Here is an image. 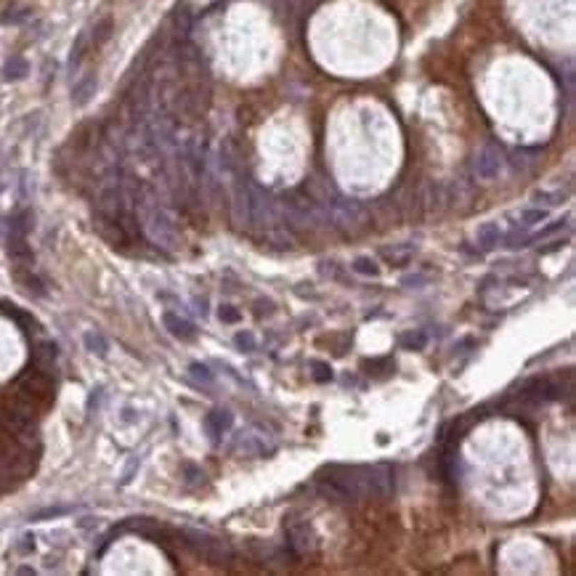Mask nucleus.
Listing matches in <instances>:
<instances>
[{"label":"nucleus","instance_id":"27","mask_svg":"<svg viewBox=\"0 0 576 576\" xmlns=\"http://www.w3.org/2000/svg\"><path fill=\"white\" fill-rule=\"evenodd\" d=\"M422 281H428V277H406L404 284H422Z\"/></svg>","mask_w":576,"mask_h":576},{"label":"nucleus","instance_id":"5","mask_svg":"<svg viewBox=\"0 0 576 576\" xmlns=\"http://www.w3.org/2000/svg\"><path fill=\"white\" fill-rule=\"evenodd\" d=\"M234 452H237L239 457H268V454L277 452V441L268 436L266 430L247 428L237 436Z\"/></svg>","mask_w":576,"mask_h":576},{"label":"nucleus","instance_id":"14","mask_svg":"<svg viewBox=\"0 0 576 576\" xmlns=\"http://www.w3.org/2000/svg\"><path fill=\"white\" fill-rule=\"evenodd\" d=\"M425 345H428V335L422 329H412V332L401 335V348H406V351H422Z\"/></svg>","mask_w":576,"mask_h":576},{"label":"nucleus","instance_id":"3","mask_svg":"<svg viewBox=\"0 0 576 576\" xmlns=\"http://www.w3.org/2000/svg\"><path fill=\"white\" fill-rule=\"evenodd\" d=\"M183 536L189 539V545H192L194 550L205 558V561L215 563V566H226V563H231V558H234V550H231V545H229V542H223V539H218V536H213V534L192 532V529H186Z\"/></svg>","mask_w":576,"mask_h":576},{"label":"nucleus","instance_id":"9","mask_svg":"<svg viewBox=\"0 0 576 576\" xmlns=\"http://www.w3.org/2000/svg\"><path fill=\"white\" fill-rule=\"evenodd\" d=\"M475 245L481 247V250H491V247H497L500 245V226L497 223H481L478 226V231H475Z\"/></svg>","mask_w":576,"mask_h":576},{"label":"nucleus","instance_id":"24","mask_svg":"<svg viewBox=\"0 0 576 576\" xmlns=\"http://www.w3.org/2000/svg\"><path fill=\"white\" fill-rule=\"evenodd\" d=\"M69 513V507H45V510H40V513H35L32 516V520H45V518H59V516H67Z\"/></svg>","mask_w":576,"mask_h":576},{"label":"nucleus","instance_id":"10","mask_svg":"<svg viewBox=\"0 0 576 576\" xmlns=\"http://www.w3.org/2000/svg\"><path fill=\"white\" fill-rule=\"evenodd\" d=\"M417 252V247H385L383 250V261L390 263V266H406L412 261V255Z\"/></svg>","mask_w":576,"mask_h":576},{"label":"nucleus","instance_id":"15","mask_svg":"<svg viewBox=\"0 0 576 576\" xmlns=\"http://www.w3.org/2000/svg\"><path fill=\"white\" fill-rule=\"evenodd\" d=\"M88 43H90V32H80V38L74 40V48H72V56H69V69H77V64L83 61V56H85V51H88Z\"/></svg>","mask_w":576,"mask_h":576},{"label":"nucleus","instance_id":"13","mask_svg":"<svg viewBox=\"0 0 576 576\" xmlns=\"http://www.w3.org/2000/svg\"><path fill=\"white\" fill-rule=\"evenodd\" d=\"M27 72H30V64L22 59V56L8 59L6 61V67H3V77H6V80H22V77H27Z\"/></svg>","mask_w":576,"mask_h":576},{"label":"nucleus","instance_id":"19","mask_svg":"<svg viewBox=\"0 0 576 576\" xmlns=\"http://www.w3.org/2000/svg\"><path fill=\"white\" fill-rule=\"evenodd\" d=\"M308 370H311V377H313L316 383H329V380H332V367H329L327 361H311Z\"/></svg>","mask_w":576,"mask_h":576},{"label":"nucleus","instance_id":"4","mask_svg":"<svg viewBox=\"0 0 576 576\" xmlns=\"http://www.w3.org/2000/svg\"><path fill=\"white\" fill-rule=\"evenodd\" d=\"M284 539H287V550H290L293 558H308L319 547L316 545V534L306 520H290L284 526Z\"/></svg>","mask_w":576,"mask_h":576},{"label":"nucleus","instance_id":"17","mask_svg":"<svg viewBox=\"0 0 576 576\" xmlns=\"http://www.w3.org/2000/svg\"><path fill=\"white\" fill-rule=\"evenodd\" d=\"M85 348L96 356H106L109 343H106V338H104L101 332H88V335H85Z\"/></svg>","mask_w":576,"mask_h":576},{"label":"nucleus","instance_id":"12","mask_svg":"<svg viewBox=\"0 0 576 576\" xmlns=\"http://www.w3.org/2000/svg\"><path fill=\"white\" fill-rule=\"evenodd\" d=\"M335 218H338V223H343V226H351V223L361 221L364 213H361V207L356 205V202H340L338 210H335Z\"/></svg>","mask_w":576,"mask_h":576},{"label":"nucleus","instance_id":"11","mask_svg":"<svg viewBox=\"0 0 576 576\" xmlns=\"http://www.w3.org/2000/svg\"><path fill=\"white\" fill-rule=\"evenodd\" d=\"M93 93H96V77H93V74H85V77L74 85L72 101L77 104V106H83V104L90 101V96H93Z\"/></svg>","mask_w":576,"mask_h":576},{"label":"nucleus","instance_id":"21","mask_svg":"<svg viewBox=\"0 0 576 576\" xmlns=\"http://www.w3.org/2000/svg\"><path fill=\"white\" fill-rule=\"evenodd\" d=\"M109 35H112V19H104V22L96 24V30L90 32V40H93V45L99 48V45H101Z\"/></svg>","mask_w":576,"mask_h":576},{"label":"nucleus","instance_id":"1","mask_svg":"<svg viewBox=\"0 0 576 576\" xmlns=\"http://www.w3.org/2000/svg\"><path fill=\"white\" fill-rule=\"evenodd\" d=\"M319 494L332 502H361L388 500L396 488V478L388 465H329L316 478Z\"/></svg>","mask_w":576,"mask_h":576},{"label":"nucleus","instance_id":"7","mask_svg":"<svg viewBox=\"0 0 576 576\" xmlns=\"http://www.w3.org/2000/svg\"><path fill=\"white\" fill-rule=\"evenodd\" d=\"M163 322H165L167 332H170L173 338H178V340H194L197 338V329H194L192 322H189V319H183V316H178V313H173V311H165Z\"/></svg>","mask_w":576,"mask_h":576},{"label":"nucleus","instance_id":"20","mask_svg":"<svg viewBox=\"0 0 576 576\" xmlns=\"http://www.w3.org/2000/svg\"><path fill=\"white\" fill-rule=\"evenodd\" d=\"M547 218V210L545 207H529L520 213V226H536Z\"/></svg>","mask_w":576,"mask_h":576},{"label":"nucleus","instance_id":"8","mask_svg":"<svg viewBox=\"0 0 576 576\" xmlns=\"http://www.w3.org/2000/svg\"><path fill=\"white\" fill-rule=\"evenodd\" d=\"M231 425H234V417H231V412H226V409H213L205 417V430L210 433L213 441H218Z\"/></svg>","mask_w":576,"mask_h":576},{"label":"nucleus","instance_id":"23","mask_svg":"<svg viewBox=\"0 0 576 576\" xmlns=\"http://www.w3.org/2000/svg\"><path fill=\"white\" fill-rule=\"evenodd\" d=\"M218 316H221L223 324H237L239 319H242V313H239L234 306H221V311H218Z\"/></svg>","mask_w":576,"mask_h":576},{"label":"nucleus","instance_id":"18","mask_svg":"<svg viewBox=\"0 0 576 576\" xmlns=\"http://www.w3.org/2000/svg\"><path fill=\"white\" fill-rule=\"evenodd\" d=\"M351 268H354L356 274H361V277H377V274H380V266H377L372 258H367V255L356 258L354 263H351Z\"/></svg>","mask_w":576,"mask_h":576},{"label":"nucleus","instance_id":"6","mask_svg":"<svg viewBox=\"0 0 576 576\" xmlns=\"http://www.w3.org/2000/svg\"><path fill=\"white\" fill-rule=\"evenodd\" d=\"M502 149L494 147V144H488V147H484L481 151H478V157H475V176L481 178V181H494V178L502 173Z\"/></svg>","mask_w":576,"mask_h":576},{"label":"nucleus","instance_id":"26","mask_svg":"<svg viewBox=\"0 0 576 576\" xmlns=\"http://www.w3.org/2000/svg\"><path fill=\"white\" fill-rule=\"evenodd\" d=\"M558 229H563V221L550 223V226H547V229H542V231H539L536 237H539V239H542V237H550V234H552V231H558Z\"/></svg>","mask_w":576,"mask_h":576},{"label":"nucleus","instance_id":"2","mask_svg":"<svg viewBox=\"0 0 576 576\" xmlns=\"http://www.w3.org/2000/svg\"><path fill=\"white\" fill-rule=\"evenodd\" d=\"M141 229H144V234H147V239L154 247H160L165 252L181 250L178 226L173 221V215L163 205H157L151 199H144L141 202Z\"/></svg>","mask_w":576,"mask_h":576},{"label":"nucleus","instance_id":"22","mask_svg":"<svg viewBox=\"0 0 576 576\" xmlns=\"http://www.w3.org/2000/svg\"><path fill=\"white\" fill-rule=\"evenodd\" d=\"M234 343H237L239 351H245V354H252L255 348H258V343H255V335L252 332H237V338H234Z\"/></svg>","mask_w":576,"mask_h":576},{"label":"nucleus","instance_id":"16","mask_svg":"<svg viewBox=\"0 0 576 576\" xmlns=\"http://www.w3.org/2000/svg\"><path fill=\"white\" fill-rule=\"evenodd\" d=\"M189 375H192V380L197 385H205V388H210V385L215 383V377H213V372H210V367L207 364H199V361H194L192 367H189Z\"/></svg>","mask_w":576,"mask_h":576},{"label":"nucleus","instance_id":"25","mask_svg":"<svg viewBox=\"0 0 576 576\" xmlns=\"http://www.w3.org/2000/svg\"><path fill=\"white\" fill-rule=\"evenodd\" d=\"M536 199H539V202H547V205H561L563 199H566V194L563 192H539L536 194Z\"/></svg>","mask_w":576,"mask_h":576}]
</instances>
